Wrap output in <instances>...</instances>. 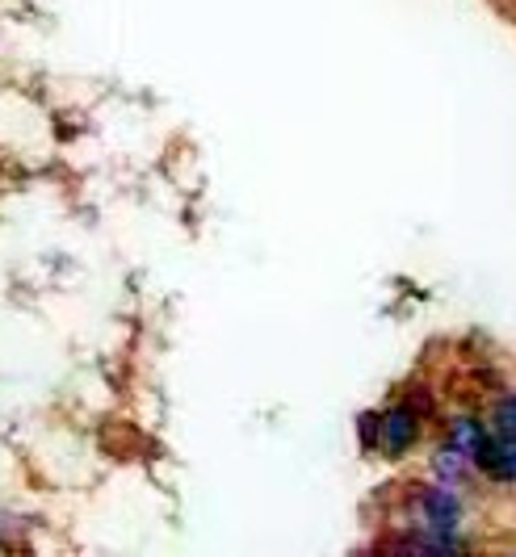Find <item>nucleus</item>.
I'll return each mask as SVG.
<instances>
[{"instance_id": "obj_1", "label": "nucleus", "mask_w": 516, "mask_h": 557, "mask_svg": "<svg viewBox=\"0 0 516 557\" xmlns=\"http://www.w3.org/2000/svg\"><path fill=\"white\" fill-rule=\"evenodd\" d=\"M420 529H432V532H458L462 524V503L454 491H445V486H425L420 491Z\"/></svg>"}, {"instance_id": "obj_2", "label": "nucleus", "mask_w": 516, "mask_h": 557, "mask_svg": "<svg viewBox=\"0 0 516 557\" xmlns=\"http://www.w3.org/2000/svg\"><path fill=\"white\" fill-rule=\"evenodd\" d=\"M378 436H382V453H391V457H403L407 448L416 445V436H420V416L403 403V407H391L386 416H382V428H378Z\"/></svg>"}, {"instance_id": "obj_4", "label": "nucleus", "mask_w": 516, "mask_h": 557, "mask_svg": "<svg viewBox=\"0 0 516 557\" xmlns=\"http://www.w3.org/2000/svg\"><path fill=\"white\" fill-rule=\"evenodd\" d=\"M491 428H495V436L516 441V394L500 398V407H495V416H491Z\"/></svg>"}, {"instance_id": "obj_3", "label": "nucleus", "mask_w": 516, "mask_h": 557, "mask_svg": "<svg viewBox=\"0 0 516 557\" xmlns=\"http://www.w3.org/2000/svg\"><path fill=\"white\" fill-rule=\"evenodd\" d=\"M483 445H488V432H483L479 419H454V428H450V448H458L462 457L475 461Z\"/></svg>"}]
</instances>
